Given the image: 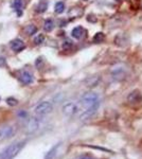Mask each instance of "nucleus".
I'll use <instances>...</instances> for the list:
<instances>
[{
  "label": "nucleus",
  "mask_w": 142,
  "mask_h": 159,
  "mask_svg": "<svg viewBox=\"0 0 142 159\" xmlns=\"http://www.w3.org/2000/svg\"><path fill=\"white\" fill-rule=\"evenodd\" d=\"M80 105L83 107V112L81 115V119H88L95 112L99 106V97L94 92H87L82 97Z\"/></svg>",
  "instance_id": "f257e3e1"
},
{
  "label": "nucleus",
  "mask_w": 142,
  "mask_h": 159,
  "mask_svg": "<svg viewBox=\"0 0 142 159\" xmlns=\"http://www.w3.org/2000/svg\"><path fill=\"white\" fill-rule=\"evenodd\" d=\"M24 142H16L14 144L10 145V147H7L3 152L0 154V159H13L14 157H16L18 153L24 148Z\"/></svg>",
  "instance_id": "f03ea898"
},
{
  "label": "nucleus",
  "mask_w": 142,
  "mask_h": 159,
  "mask_svg": "<svg viewBox=\"0 0 142 159\" xmlns=\"http://www.w3.org/2000/svg\"><path fill=\"white\" fill-rule=\"evenodd\" d=\"M53 106L50 102L48 101H44L40 102L39 104H37L34 108V112L38 116H45V115H48L52 111Z\"/></svg>",
  "instance_id": "7ed1b4c3"
},
{
  "label": "nucleus",
  "mask_w": 142,
  "mask_h": 159,
  "mask_svg": "<svg viewBox=\"0 0 142 159\" xmlns=\"http://www.w3.org/2000/svg\"><path fill=\"white\" fill-rule=\"evenodd\" d=\"M77 110H79V107L74 103H68L63 107V111L66 116H73L77 112Z\"/></svg>",
  "instance_id": "20e7f679"
},
{
  "label": "nucleus",
  "mask_w": 142,
  "mask_h": 159,
  "mask_svg": "<svg viewBox=\"0 0 142 159\" xmlns=\"http://www.w3.org/2000/svg\"><path fill=\"white\" fill-rule=\"evenodd\" d=\"M11 48L15 51V52H20V51L24 50L25 48V45L21 39L16 38V39H14L11 42Z\"/></svg>",
  "instance_id": "39448f33"
},
{
  "label": "nucleus",
  "mask_w": 142,
  "mask_h": 159,
  "mask_svg": "<svg viewBox=\"0 0 142 159\" xmlns=\"http://www.w3.org/2000/svg\"><path fill=\"white\" fill-rule=\"evenodd\" d=\"M19 79L25 85H29L33 82V74L29 71H22L19 75Z\"/></svg>",
  "instance_id": "423d86ee"
},
{
  "label": "nucleus",
  "mask_w": 142,
  "mask_h": 159,
  "mask_svg": "<svg viewBox=\"0 0 142 159\" xmlns=\"http://www.w3.org/2000/svg\"><path fill=\"white\" fill-rule=\"evenodd\" d=\"M13 134H14V129H13L12 126L1 127V129H0V140L10 137V136H12Z\"/></svg>",
  "instance_id": "0eeeda50"
},
{
  "label": "nucleus",
  "mask_w": 142,
  "mask_h": 159,
  "mask_svg": "<svg viewBox=\"0 0 142 159\" xmlns=\"http://www.w3.org/2000/svg\"><path fill=\"white\" fill-rule=\"evenodd\" d=\"M83 34H84V29L82 27L74 28V29L72 30V32H71V35L74 38H76V39H80V38H82Z\"/></svg>",
  "instance_id": "6e6552de"
},
{
  "label": "nucleus",
  "mask_w": 142,
  "mask_h": 159,
  "mask_svg": "<svg viewBox=\"0 0 142 159\" xmlns=\"http://www.w3.org/2000/svg\"><path fill=\"white\" fill-rule=\"evenodd\" d=\"M25 34H28V35H33L37 32V28L33 25H29L25 28Z\"/></svg>",
  "instance_id": "1a4fd4ad"
},
{
  "label": "nucleus",
  "mask_w": 142,
  "mask_h": 159,
  "mask_svg": "<svg viewBox=\"0 0 142 159\" xmlns=\"http://www.w3.org/2000/svg\"><path fill=\"white\" fill-rule=\"evenodd\" d=\"M47 7H48V2L47 1H40L39 3H38L36 11H37L38 13H44V12L47 11Z\"/></svg>",
  "instance_id": "9d476101"
},
{
  "label": "nucleus",
  "mask_w": 142,
  "mask_h": 159,
  "mask_svg": "<svg viewBox=\"0 0 142 159\" xmlns=\"http://www.w3.org/2000/svg\"><path fill=\"white\" fill-rule=\"evenodd\" d=\"M53 28H54V24L52 20H50V19L46 20L45 25H44V30H45L46 32H51V31L53 30Z\"/></svg>",
  "instance_id": "9b49d317"
},
{
  "label": "nucleus",
  "mask_w": 142,
  "mask_h": 159,
  "mask_svg": "<svg viewBox=\"0 0 142 159\" xmlns=\"http://www.w3.org/2000/svg\"><path fill=\"white\" fill-rule=\"evenodd\" d=\"M104 39H105V35L103 34L102 32L97 33V34H95L94 36V43H102Z\"/></svg>",
  "instance_id": "f8f14e48"
},
{
  "label": "nucleus",
  "mask_w": 142,
  "mask_h": 159,
  "mask_svg": "<svg viewBox=\"0 0 142 159\" xmlns=\"http://www.w3.org/2000/svg\"><path fill=\"white\" fill-rule=\"evenodd\" d=\"M65 11V4L63 3V2H57V3L55 4V12L57 13V14H61V13H63Z\"/></svg>",
  "instance_id": "ddd939ff"
},
{
  "label": "nucleus",
  "mask_w": 142,
  "mask_h": 159,
  "mask_svg": "<svg viewBox=\"0 0 142 159\" xmlns=\"http://www.w3.org/2000/svg\"><path fill=\"white\" fill-rule=\"evenodd\" d=\"M13 6H14L15 10H17V11H21L22 0H13Z\"/></svg>",
  "instance_id": "4468645a"
},
{
  "label": "nucleus",
  "mask_w": 142,
  "mask_h": 159,
  "mask_svg": "<svg viewBox=\"0 0 142 159\" xmlns=\"http://www.w3.org/2000/svg\"><path fill=\"white\" fill-rule=\"evenodd\" d=\"M44 40H45V36H44L43 34H38L37 37H35L34 43H36V45H40L42 43H44Z\"/></svg>",
  "instance_id": "2eb2a0df"
},
{
  "label": "nucleus",
  "mask_w": 142,
  "mask_h": 159,
  "mask_svg": "<svg viewBox=\"0 0 142 159\" xmlns=\"http://www.w3.org/2000/svg\"><path fill=\"white\" fill-rule=\"evenodd\" d=\"M7 104L11 105V106H16V105L18 104V101L14 98H9L7 100Z\"/></svg>",
  "instance_id": "dca6fc26"
},
{
  "label": "nucleus",
  "mask_w": 142,
  "mask_h": 159,
  "mask_svg": "<svg viewBox=\"0 0 142 159\" xmlns=\"http://www.w3.org/2000/svg\"><path fill=\"white\" fill-rule=\"evenodd\" d=\"M92 17H94V16H90V15H89V16L87 17V20H88V21H91V22L97 21V18H92Z\"/></svg>",
  "instance_id": "f3484780"
},
{
  "label": "nucleus",
  "mask_w": 142,
  "mask_h": 159,
  "mask_svg": "<svg viewBox=\"0 0 142 159\" xmlns=\"http://www.w3.org/2000/svg\"><path fill=\"white\" fill-rule=\"evenodd\" d=\"M81 159H89V158H81Z\"/></svg>",
  "instance_id": "a211bd4d"
},
{
  "label": "nucleus",
  "mask_w": 142,
  "mask_h": 159,
  "mask_svg": "<svg viewBox=\"0 0 142 159\" xmlns=\"http://www.w3.org/2000/svg\"><path fill=\"white\" fill-rule=\"evenodd\" d=\"M116 1H121V0H116Z\"/></svg>",
  "instance_id": "6ab92c4d"
},
{
  "label": "nucleus",
  "mask_w": 142,
  "mask_h": 159,
  "mask_svg": "<svg viewBox=\"0 0 142 159\" xmlns=\"http://www.w3.org/2000/svg\"><path fill=\"white\" fill-rule=\"evenodd\" d=\"M84 1H87V0H84Z\"/></svg>",
  "instance_id": "aec40b11"
}]
</instances>
